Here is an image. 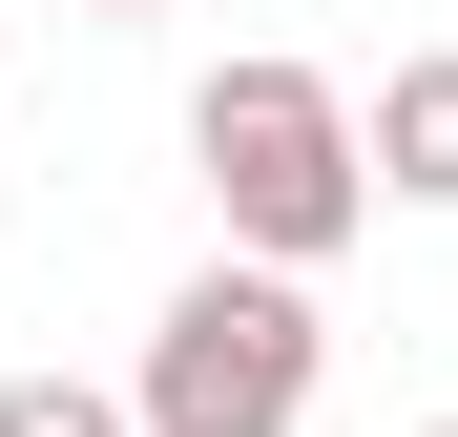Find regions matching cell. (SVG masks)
I'll list each match as a JSON object with an SVG mask.
<instances>
[{
  "mask_svg": "<svg viewBox=\"0 0 458 437\" xmlns=\"http://www.w3.org/2000/svg\"><path fill=\"white\" fill-rule=\"evenodd\" d=\"M188 167H208V208H229V271H292L313 291L354 230H375V188H354V105L313 84V63H208L188 84Z\"/></svg>",
  "mask_w": 458,
  "mask_h": 437,
  "instance_id": "1",
  "label": "cell"
},
{
  "mask_svg": "<svg viewBox=\"0 0 458 437\" xmlns=\"http://www.w3.org/2000/svg\"><path fill=\"white\" fill-rule=\"evenodd\" d=\"M334 375V333H313V291L292 271H188L167 313H146V375H125V437H292Z\"/></svg>",
  "mask_w": 458,
  "mask_h": 437,
  "instance_id": "2",
  "label": "cell"
},
{
  "mask_svg": "<svg viewBox=\"0 0 458 437\" xmlns=\"http://www.w3.org/2000/svg\"><path fill=\"white\" fill-rule=\"evenodd\" d=\"M354 188L375 208H458V42H417L396 84L354 105Z\"/></svg>",
  "mask_w": 458,
  "mask_h": 437,
  "instance_id": "3",
  "label": "cell"
},
{
  "mask_svg": "<svg viewBox=\"0 0 458 437\" xmlns=\"http://www.w3.org/2000/svg\"><path fill=\"white\" fill-rule=\"evenodd\" d=\"M0 437H125V396H84V375H0Z\"/></svg>",
  "mask_w": 458,
  "mask_h": 437,
  "instance_id": "4",
  "label": "cell"
},
{
  "mask_svg": "<svg viewBox=\"0 0 458 437\" xmlns=\"http://www.w3.org/2000/svg\"><path fill=\"white\" fill-rule=\"evenodd\" d=\"M84 21H167V0H84Z\"/></svg>",
  "mask_w": 458,
  "mask_h": 437,
  "instance_id": "5",
  "label": "cell"
},
{
  "mask_svg": "<svg viewBox=\"0 0 458 437\" xmlns=\"http://www.w3.org/2000/svg\"><path fill=\"white\" fill-rule=\"evenodd\" d=\"M417 437H458V416H417Z\"/></svg>",
  "mask_w": 458,
  "mask_h": 437,
  "instance_id": "6",
  "label": "cell"
}]
</instances>
